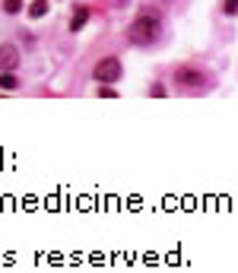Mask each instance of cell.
<instances>
[{"label":"cell","instance_id":"cell-6","mask_svg":"<svg viewBox=\"0 0 238 273\" xmlns=\"http://www.w3.org/2000/svg\"><path fill=\"white\" fill-rule=\"evenodd\" d=\"M0 89H6V92H13V89H19V80L10 73V70H3L0 73Z\"/></svg>","mask_w":238,"mask_h":273},{"label":"cell","instance_id":"cell-9","mask_svg":"<svg viewBox=\"0 0 238 273\" xmlns=\"http://www.w3.org/2000/svg\"><path fill=\"white\" fill-rule=\"evenodd\" d=\"M223 13L226 16H235L238 13V0H223Z\"/></svg>","mask_w":238,"mask_h":273},{"label":"cell","instance_id":"cell-8","mask_svg":"<svg viewBox=\"0 0 238 273\" xmlns=\"http://www.w3.org/2000/svg\"><path fill=\"white\" fill-rule=\"evenodd\" d=\"M3 10L10 13V16H16V13L22 10V0H3Z\"/></svg>","mask_w":238,"mask_h":273},{"label":"cell","instance_id":"cell-5","mask_svg":"<svg viewBox=\"0 0 238 273\" xmlns=\"http://www.w3.org/2000/svg\"><path fill=\"white\" fill-rule=\"evenodd\" d=\"M89 19V6H76V16H73V22H70V32H80L83 25H86Z\"/></svg>","mask_w":238,"mask_h":273},{"label":"cell","instance_id":"cell-2","mask_svg":"<svg viewBox=\"0 0 238 273\" xmlns=\"http://www.w3.org/2000/svg\"><path fill=\"white\" fill-rule=\"evenodd\" d=\"M92 76L99 83H118L121 80V61L118 57H102V61L92 67Z\"/></svg>","mask_w":238,"mask_h":273},{"label":"cell","instance_id":"cell-3","mask_svg":"<svg viewBox=\"0 0 238 273\" xmlns=\"http://www.w3.org/2000/svg\"><path fill=\"white\" fill-rule=\"evenodd\" d=\"M175 83H181V86H200V83H207V73L197 70V67H178Z\"/></svg>","mask_w":238,"mask_h":273},{"label":"cell","instance_id":"cell-7","mask_svg":"<svg viewBox=\"0 0 238 273\" xmlns=\"http://www.w3.org/2000/svg\"><path fill=\"white\" fill-rule=\"evenodd\" d=\"M45 13H48V0H32V6H29L32 19H38V16H45Z\"/></svg>","mask_w":238,"mask_h":273},{"label":"cell","instance_id":"cell-4","mask_svg":"<svg viewBox=\"0 0 238 273\" xmlns=\"http://www.w3.org/2000/svg\"><path fill=\"white\" fill-rule=\"evenodd\" d=\"M19 64V51L16 45H0V70H13Z\"/></svg>","mask_w":238,"mask_h":273},{"label":"cell","instance_id":"cell-1","mask_svg":"<svg viewBox=\"0 0 238 273\" xmlns=\"http://www.w3.org/2000/svg\"><path fill=\"white\" fill-rule=\"evenodd\" d=\"M159 32H162V19H159L152 10H146V13H140L137 19L130 22L127 38H130L133 45H152V41L159 38Z\"/></svg>","mask_w":238,"mask_h":273}]
</instances>
